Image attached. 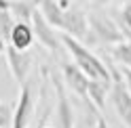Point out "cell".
I'll return each instance as SVG.
<instances>
[{"label": "cell", "mask_w": 131, "mask_h": 128, "mask_svg": "<svg viewBox=\"0 0 131 128\" xmlns=\"http://www.w3.org/2000/svg\"><path fill=\"white\" fill-rule=\"evenodd\" d=\"M85 107H87V124H89V128H110L108 122H106V118L102 116V111L93 103L85 101Z\"/></svg>", "instance_id": "obj_12"}, {"label": "cell", "mask_w": 131, "mask_h": 128, "mask_svg": "<svg viewBox=\"0 0 131 128\" xmlns=\"http://www.w3.org/2000/svg\"><path fill=\"white\" fill-rule=\"evenodd\" d=\"M32 114H34V97H32V86L26 82L21 86L19 101L15 105V116L11 128H28L32 122Z\"/></svg>", "instance_id": "obj_7"}, {"label": "cell", "mask_w": 131, "mask_h": 128, "mask_svg": "<svg viewBox=\"0 0 131 128\" xmlns=\"http://www.w3.org/2000/svg\"><path fill=\"white\" fill-rule=\"evenodd\" d=\"M89 27H91L93 36H97L102 42H108L112 46L125 42V36H123L121 27L114 21H110L108 17H100V15H95V17H91V21H89Z\"/></svg>", "instance_id": "obj_6"}, {"label": "cell", "mask_w": 131, "mask_h": 128, "mask_svg": "<svg viewBox=\"0 0 131 128\" xmlns=\"http://www.w3.org/2000/svg\"><path fill=\"white\" fill-rule=\"evenodd\" d=\"M13 116H15V107H11L4 101H0V128H11Z\"/></svg>", "instance_id": "obj_14"}, {"label": "cell", "mask_w": 131, "mask_h": 128, "mask_svg": "<svg viewBox=\"0 0 131 128\" xmlns=\"http://www.w3.org/2000/svg\"><path fill=\"white\" fill-rule=\"evenodd\" d=\"M61 74H63V84L68 86L74 94H78L83 101H87V90H89L91 78H87L74 63H63L61 65Z\"/></svg>", "instance_id": "obj_8"}, {"label": "cell", "mask_w": 131, "mask_h": 128, "mask_svg": "<svg viewBox=\"0 0 131 128\" xmlns=\"http://www.w3.org/2000/svg\"><path fill=\"white\" fill-rule=\"evenodd\" d=\"M110 53H112L114 61H118L123 67L131 69V42L129 40H125V42H121V44H114L110 49Z\"/></svg>", "instance_id": "obj_11"}, {"label": "cell", "mask_w": 131, "mask_h": 128, "mask_svg": "<svg viewBox=\"0 0 131 128\" xmlns=\"http://www.w3.org/2000/svg\"><path fill=\"white\" fill-rule=\"evenodd\" d=\"M49 78H51V84L55 88V99H57V128H74V107L68 99L63 80H59L55 71H51Z\"/></svg>", "instance_id": "obj_3"}, {"label": "cell", "mask_w": 131, "mask_h": 128, "mask_svg": "<svg viewBox=\"0 0 131 128\" xmlns=\"http://www.w3.org/2000/svg\"><path fill=\"white\" fill-rule=\"evenodd\" d=\"M32 29H34V36H36V40H38V42L45 46V49H49L51 53H57V51H59L61 38L57 36L55 27L47 23V19L42 17V13L38 11V6H36L34 15H32Z\"/></svg>", "instance_id": "obj_4"}, {"label": "cell", "mask_w": 131, "mask_h": 128, "mask_svg": "<svg viewBox=\"0 0 131 128\" xmlns=\"http://www.w3.org/2000/svg\"><path fill=\"white\" fill-rule=\"evenodd\" d=\"M118 27L123 31V36H127L129 42H131V2L121 6V11H118Z\"/></svg>", "instance_id": "obj_13"}, {"label": "cell", "mask_w": 131, "mask_h": 128, "mask_svg": "<svg viewBox=\"0 0 131 128\" xmlns=\"http://www.w3.org/2000/svg\"><path fill=\"white\" fill-rule=\"evenodd\" d=\"M34 29H32V23H23V21H15L13 31H11V46L17 51L26 53L32 44H34Z\"/></svg>", "instance_id": "obj_9"}, {"label": "cell", "mask_w": 131, "mask_h": 128, "mask_svg": "<svg viewBox=\"0 0 131 128\" xmlns=\"http://www.w3.org/2000/svg\"><path fill=\"white\" fill-rule=\"evenodd\" d=\"M110 88H112V84L91 80V82H89V90H87V101H89V103H93V105L102 111L104 105H106V97L110 94Z\"/></svg>", "instance_id": "obj_10"}, {"label": "cell", "mask_w": 131, "mask_h": 128, "mask_svg": "<svg viewBox=\"0 0 131 128\" xmlns=\"http://www.w3.org/2000/svg\"><path fill=\"white\" fill-rule=\"evenodd\" d=\"M47 128H51V126H47Z\"/></svg>", "instance_id": "obj_17"}, {"label": "cell", "mask_w": 131, "mask_h": 128, "mask_svg": "<svg viewBox=\"0 0 131 128\" xmlns=\"http://www.w3.org/2000/svg\"><path fill=\"white\" fill-rule=\"evenodd\" d=\"M110 74H112V88H110L112 105L116 109L118 118L123 120V124L127 128H131V94L121 78V71L116 67H110Z\"/></svg>", "instance_id": "obj_2"}, {"label": "cell", "mask_w": 131, "mask_h": 128, "mask_svg": "<svg viewBox=\"0 0 131 128\" xmlns=\"http://www.w3.org/2000/svg\"><path fill=\"white\" fill-rule=\"evenodd\" d=\"M106 2H108V0H95V4H97V6H102V4H106Z\"/></svg>", "instance_id": "obj_16"}, {"label": "cell", "mask_w": 131, "mask_h": 128, "mask_svg": "<svg viewBox=\"0 0 131 128\" xmlns=\"http://www.w3.org/2000/svg\"><path fill=\"white\" fill-rule=\"evenodd\" d=\"M118 71H121V78H123V82H125L127 90H129V94H131V69H127V67H121Z\"/></svg>", "instance_id": "obj_15"}, {"label": "cell", "mask_w": 131, "mask_h": 128, "mask_svg": "<svg viewBox=\"0 0 131 128\" xmlns=\"http://www.w3.org/2000/svg\"><path fill=\"white\" fill-rule=\"evenodd\" d=\"M61 44L66 46V51L72 55V59H74V65L83 71L87 78L91 80H97V82H106V84H112V74H110V67L106 65V63L93 55L91 51L87 49V46L80 42V40L72 38L68 34H61Z\"/></svg>", "instance_id": "obj_1"}, {"label": "cell", "mask_w": 131, "mask_h": 128, "mask_svg": "<svg viewBox=\"0 0 131 128\" xmlns=\"http://www.w3.org/2000/svg\"><path fill=\"white\" fill-rule=\"evenodd\" d=\"M4 59H6V65H9L11 69V74L15 78V82H17L19 86L26 84V76H28V71H30V65H32V57H30V53L26 51H17V49H13L11 44H6L4 46Z\"/></svg>", "instance_id": "obj_5"}]
</instances>
